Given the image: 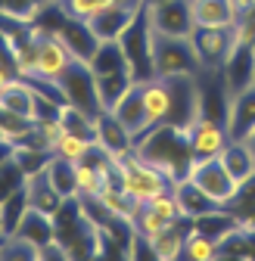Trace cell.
Here are the masks:
<instances>
[{"mask_svg": "<svg viewBox=\"0 0 255 261\" xmlns=\"http://www.w3.org/2000/svg\"><path fill=\"white\" fill-rule=\"evenodd\" d=\"M134 152L146 159L149 165H156L162 174H168L174 184L184 180L193 165V152H190L187 127L184 124H156L149 127L143 137H137Z\"/></svg>", "mask_w": 255, "mask_h": 261, "instance_id": "obj_1", "label": "cell"}, {"mask_svg": "<svg viewBox=\"0 0 255 261\" xmlns=\"http://www.w3.org/2000/svg\"><path fill=\"white\" fill-rule=\"evenodd\" d=\"M152 72L156 78H177V75H202V62L196 56V47L190 38H171L159 35L152 28Z\"/></svg>", "mask_w": 255, "mask_h": 261, "instance_id": "obj_2", "label": "cell"}, {"mask_svg": "<svg viewBox=\"0 0 255 261\" xmlns=\"http://www.w3.org/2000/svg\"><path fill=\"white\" fill-rule=\"evenodd\" d=\"M115 171H118V187L128 196H134L137 202H146L152 196L168 193L174 187V180L168 174H162L156 165H149L146 159H140L134 149L115 159Z\"/></svg>", "mask_w": 255, "mask_h": 261, "instance_id": "obj_3", "label": "cell"}, {"mask_svg": "<svg viewBox=\"0 0 255 261\" xmlns=\"http://www.w3.org/2000/svg\"><path fill=\"white\" fill-rule=\"evenodd\" d=\"M121 50H124V59L128 65H131V75L134 81H149L156 78L152 72V25H149V16H146V7L134 16V22L128 25L121 31V38H118Z\"/></svg>", "mask_w": 255, "mask_h": 261, "instance_id": "obj_4", "label": "cell"}, {"mask_svg": "<svg viewBox=\"0 0 255 261\" xmlns=\"http://www.w3.org/2000/svg\"><path fill=\"white\" fill-rule=\"evenodd\" d=\"M190 180H193L209 199H215L218 205H231L234 196L240 190V184L231 177V171L224 168V162L221 155H212V159H196L193 165H190Z\"/></svg>", "mask_w": 255, "mask_h": 261, "instance_id": "obj_5", "label": "cell"}, {"mask_svg": "<svg viewBox=\"0 0 255 261\" xmlns=\"http://www.w3.org/2000/svg\"><path fill=\"white\" fill-rule=\"evenodd\" d=\"M190 41L202 62V75H218L234 53V28H193Z\"/></svg>", "mask_w": 255, "mask_h": 261, "instance_id": "obj_6", "label": "cell"}, {"mask_svg": "<svg viewBox=\"0 0 255 261\" xmlns=\"http://www.w3.org/2000/svg\"><path fill=\"white\" fill-rule=\"evenodd\" d=\"M149 25L159 35L171 38H190L193 35V10L190 0H146Z\"/></svg>", "mask_w": 255, "mask_h": 261, "instance_id": "obj_7", "label": "cell"}, {"mask_svg": "<svg viewBox=\"0 0 255 261\" xmlns=\"http://www.w3.org/2000/svg\"><path fill=\"white\" fill-rule=\"evenodd\" d=\"M62 100L72 103V106H81L87 112H100V100H97V78H93L90 65L75 59L66 72H62V78L56 81Z\"/></svg>", "mask_w": 255, "mask_h": 261, "instance_id": "obj_8", "label": "cell"}, {"mask_svg": "<svg viewBox=\"0 0 255 261\" xmlns=\"http://www.w3.org/2000/svg\"><path fill=\"white\" fill-rule=\"evenodd\" d=\"M187 127V140H190V152H193V162L196 159H212V155H221V149H224L231 143L227 137V127L224 121H218L212 115H196Z\"/></svg>", "mask_w": 255, "mask_h": 261, "instance_id": "obj_9", "label": "cell"}, {"mask_svg": "<svg viewBox=\"0 0 255 261\" xmlns=\"http://www.w3.org/2000/svg\"><path fill=\"white\" fill-rule=\"evenodd\" d=\"M224 127H227L231 140H246L255 130V87H246V90L227 96Z\"/></svg>", "mask_w": 255, "mask_h": 261, "instance_id": "obj_10", "label": "cell"}, {"mask_svg": "<svg viewBox=\"0 0 255 261\" xmlns=\"http://www.w3.org/2000/svg\"><path fill=\"white\" fill-rule=\"evenodd\" d=\"M115 118L131 130V137L137 143V137H143L149 130V115H146V103H143V90H140V81H134L131 87H128L121 93V100L112 106Z\"/></svg>", "mask_w": 255, "mask_h": 261, "instance_id": "obj_11", "label": "cell"}, {"mask_svg": "<svg viewBox=\"0 0 255 261\" xmlns=\"http://www.w3.org/2000/svg\"><path fill=\"white\" fill-rule=\"evenodd\" d=\"M93 121H97V143L109 152V155H124V152H131L134 149V137H131V130H128L112 109H100V112H93Z\"/></svg>", "mask_w": 255, "mask_h": 261, "instance_id": "obj_12", "label": "cell"}, {"mask_svg": "<svg viewBox=\"0 0 255 261\" xmlns=\"http://www.w3.org/2000/svg\"><path fill=\"white\" fill-rule=\"evenodd\" d=\"M252 69H255V56H252V47H237L234 44V53L227 56L224 69L218 72L221 84H224L227 96L231 93H240L246 87H252Z\"/></svg>", "mask_w": 255, "mask_h": 261, "instance_id": "obj_13", "label": "cell"}, {"mask_svg": "<svg viewBox=\"0 0 255 261\" xmlns=\"http://www.w3.org/2000/svg\"><path fill=\"white\" fill-rule=\"evenodd\" d=\"M193 10V28H234L237 7L234 0H190Z\"/></svg>", "mask_w": 255, "mask_h": 261, "instance_id": "obj_14", "label": "cell"}, {"mask_svg": "<svg viewBox=\"0 0 255 261\" xmlns=\"http://www.w3.org/2000/svg\"><path fill=\"white\" fill-rule=\"evenodd\" d=\"M140 10H143V7H140ZM140 10H131V7H106V10L93 13V16L84 19V22H87V28H90L100 41H118L121 31L134 22V16H137Z\"/></svg>", "mask_w": 255, "mask_h": 261, "instance_id": "obj_15", "label": "cell"}, {"mask_svg": "<svg viewBox=\"0 0 255 261\" xmlns=\"http://www.w3.org/2000/svg\"><path fill=\"white\" fill-rule=\"evenodd\" d=\"M190 233H193V221H190V218H181V221L168 224L162 233H156V237L149 240L152 258H156V261H177Z\"/></svg>", "mask_w": 255, "mask_h": 261, "instance_id": "obj_16", "label": "cell"}, {"mask_svg": "<svg viewBox=\"0 0 255 261\" xmlns=\"http://www.w3.org/2000/svg\"><path fill=\"white\" fill-rule=\"evenodd\" d=\"M140 90H143V103H146L149 127H156V124H168V118H171V84H168V78H149V81H140Z\"/></svg>", "mask_w": 255, "mask_h": 261, "instance_id": "obj_17", "label": "cell"}, {"mask_svg": "<svg viewBox=\"0 0 255 261\" xmlns=\"http://www.w3.org/2000/svg\"><path fill=\"white\" fill-rule=\"evenodd\" d=\"M171 193H174V199H177V205H181V215L190 218V221H196V218H202V215H209V212H215V208H224V205H218L215 199H209V196H206L193 180H190V177L177 180V184L171 187Z\"/></svg>", "mask_w": 255, "mask_h": 261, "instance_id": "obj_18", "label": "cell"}, {"mask_svg": "<svg viewBox=\"0 0 255 261\" xmlns=\"http://www.w3.org/2000/svg\"><path fill=\"white\" fill-rule=\"evenodd\" d=\"M16 237H22V240H28L35 249H41L50 240H56V221H53V215L28 205V212L22 215V221L16 227Z\"/></svg>", "mask_w": 255, "mask_h": 261, "instance_id": "obj_19", "label": "cell"}, {"mask_svg": "<svg viewBox=\"0 0 255 261\" xmlns=\"http://www.w3.org/2000/svg\"><path fill=\"white\" fill-rule=\"evenodd\" d=\"M35 100H38V87L25 78H13L0 90V109H10L25 118H35Z\"/></svg>", "mask_w": 255, "mask_h": 261, "instance_id": "obj_20", "label": "cell"}, {"mask_svg": "<svg viewBox=\"0 0 255 261\" xmlns=\"http://www.w3.org/2000/svg\"><path fill=\"white\" fill-rule=\"evenodd\" d=\"M221 162H224V168L231 171V177L237 184L249 180L255 174V152L249 149L246 140H231L224 149H221Z\"/></svg>", "mask_w": 255, "mask_h": 261, "instance_id": "obj_21", "label": "cell"}, {"mask_svg": "<svg viewBox=\"0 0 255 261\" xmlns=\"http://www.w3.org/2000/svg\"><path fill=\"white\" fill-rule=\"evenodd\" d=\"M44 174H47L50 187L62 196V199H75V196H78V162L53 155Z\"/></svg>", "mask_w": 255, "mask_h": 261, "instance_id": "obj_22", "label": "cell"}, {"mask_svg": "<svg viewBox=\"0 0 255 261\" xmlns=\"http://www.w3.org/2000/svg\"><path fill=\"white\" fill-rule=\"evenodd\" d=\"M90 72L93 75H112V72H131V65L124 59V50L118 41H100L97 53L90 56Z\"/></svg>", "mask_w": 255, "mask_h": 261, "instance_id": "obj_23", "label": "cell"}, {"mask_svg": "<svg viewBox=\"0 0 255 261\" xmlns=\"http://www.w3.org/2000/svg\"><path fill=\"white\" fill-rule=\"evenodd\" d=\"M25 193H28V205H31V208H41V212H47V215H56L59 205L66 202V199H62V196L50 187V180H47L44 171L25 180Z\"/></svg>", "mask_w": 255, "mask_h": 261, "instance_id": "obj_24", "label": "cell"}, {"mask_svg": "<svg viewBox=\"0 0 255 261\" xmlns=\"http://www.w3.org/2000/svg\"><path fill=\"white\" fill-rule=\"evenodd\" d=\"M59 124L62 130H72V134L84 137V140H97V121H93V112L81 109V106H72V103H62L59 109Z\"/></svg>", "mask_w": 255, "mask_h": 261, "instance_id": "obj_25", "label": "cell"}, {"mask_svg": "<svg viewBox=\"0 0 255 261\" xmlns=\"http://www.w3.org/2000/svg\"><path fill=\"white\" fill-rule=\"evenodd\" d=\"M97 78V100H100V109H112L121 93L134 84V75L131 72H112V75H93Z\"/></svg>", "mask_w": 255, "mask_h": 261, "instance_id": "obj_26", "label": "cell"}, {"mask_svg": "<svg viewBox=\"0 0 255 261\" xmlns=\"http://www.w3.org/2000/svg\"><path fill=\"white\" fill-rule=\"evenodd\" d=\"M25 212H28V193L22 187V190L10 193L7 199L0 202V233H4V237L16 233V227H19V221H22Z\"/></svg>", "mask_w": 255, "mask_h": 261, "instance_id": "obj_27", "label": "cell"}, {"mask_svg": "<svg viewBox=\"0 0 255 261\" xmlns=\"http://www.w3.org/2000/svg\"><path fill=\"white\" fill-rule=\"evenodd\" d=\"M13 159H16V165L22 168V174H25V177H35V174L47 171V165H50L53 152H50V149H38V146L16 143V149H13Z\"/></svg>", "mask_w": 255, "mask_h": 261, "instance_id": "obj_28", "label": "cell"}, {"mask_svg": "<svg viewBox=\"0 0 255 261\" xmlns=\"http://www.w3.org/2000/svg\"><path fill=\"white\" fill-rule=\"evenodd\" d=\"M181 258H187V261H215V258H221V249H218L215 240L196 233V227H193V233H190L187 243H184Z\"/></svg>", "mask_w": 255, "mask_h": 261, "instance_id": "obj_29", "label": "cell"}, {"mask_svg": "<svg viewBox=\"0 0 255 261\" xmlns=\"http://www.w3.org/2000/svg\"><path fill=\"white\" fill-rule=\"evenodd\" d=\"M87 146H90V140L72 134V130H62V134L56 137V143L50 146V152L59 155V159H69V162H81L87 155Z\"/></svg>", "mask_w": 255, "mask_h": 261, "instance_id": "obj_30", "label": "cell"}, {"mask_svg": "<svg viewBox=\"0 0 255 261\" xmlns=\"http://www.w3.org/2000/svg\"><path fill=\"white\" fill-rule=\"evenodd\" d=\"M53 0H4L0 13L4 16H13V19H22V22H35L41 10H47Z\"/></svg>", "mask_w": 255, "mask_h": 261, "instance_id": "obj_31", "label": "cell"}, {"mask_svg": "<svg viewBox=\"0 0 255 261\" xmlns=\"http://www.w3.org/2000/svg\"><path fill=\"white\" fill-rule=\"evenodd\" d=\"M31 127H35V118H25V115H16L10 109H0V134H4L7 140L19 143Z\"/></svg>", "mask_w": 255, "mask_h": 261, "instance_id": "obj_32", "label": "cell"}, {"mask_svg": "<svg viewBox=\"0 0 255 261\" xmlns=\"http://www.w3.org/2000/svg\"><path fill=\"white\" fill-rule=\"evenodd\" d=\"M25 174H22V168L16 165V159H7L4 165H0V202L7 199L10 193H16V190H22L25 187Z\"/></svg>", "mask_w": 255, "mask_h": 261, "instance_id": "obj_33", "label": "cell"}, {"mask_svg": "<svg viewBox=\"0 0 255 261\" xmlns=\"http://www.w3.org/2000/svg\"><path fill=\"white\" fill-rule=\"evenodd\" d=\"M13 149H16V143H13V140L0 137V165H4L7 159H13Z\"/></svg>", "mask_w": 255, "mask_h": 261, "instance_id": "obj_34", "label": "cell"}, {"mask_svg": "<svg viewBox=\"0 0 255 261\" xmlns=\"http://www.w3.org/2000/svg\"><path fill=\"white\" fill-rule=\"evenodd\" d=\"M13 78H19V75H16V72L10 69V65H4V62H0V90H4V87H7V84L13 81Z\"/></svg>", "mask_w": 255, "mask_h": 261, "instance_id": "obj_35", "label": "cell"}, {"mask_svg": "<svg viewBox=\"0 0 255 261\" xmlns=\"http://www.w3.org/2000/svg\"><path fill=\"white\" fill-rule=\"evenodd\" d=\"M234 7H237V16H246L255 7V0H234Z\"/></svg>", "mask_w": 255, "mask_h": 261, "instance_id": "obj_36", "label": "cell"}, {"mask_svg": "<svg viewBox=\"0 0 255 261\" xmlns=\"http://www.w3.org/2000/svg\"><path fill=\"white\" fill-rule=\"evenodd\" d=\"M246 143H249V149H252V152H255V130H252V134H249V137H246Z\"/></svg>", "mask_w": 255, "mask_h": 261, "instance_id": "obj_37", "label": "cell"}, {"mask_svg": "<svg viewBox=\"0 0 255 261\" xmlns=\"http://www.w3.org/2000/svg\"><path fill=\"white\" fill-rule=\"evenodd\" d=\"M252 87H255V69H252Z\"/></svg>", "mask_w": 255, "mask_h": 261, "instance_id": "obj_38", "label": "cell"}, {"mask_svg": "<svg viewBox=\"0 0 255 261\" xmlns=\"http://www.w3.org/2000/svg\"><path fill=\"white\" fill-rule=\"evenodd\" d=\"M252 56H255V41H252Z\"/></svg>", "mask_w": 255, "mask_h": 261, "instance_id": "obj_39", "label": "cell"}, {"mask_svg": "<svg viewBox=\"0 0 255 261\" xmlns=\"http://www.w3.org/2000/svg\"><path fill=\"white\" fill-rule=\"evenodd\" d=\"M0 7H4V0H0Z\"/></svg>", "mask_w": 255, "mask_h": 261, "instance_id": "obj_40", "label": "cell"}, {"mask_svg": "<svg viewBox=\"0 0 255 261\" xmlns=\"http://www.w3.org/2000/svg\"><path fill=\"white\" fill-rule=\"evenodd\" d=\"M0 240H4V233H0Z\"/></svg>", "mask_w": 255, "mask_h": 261, "instance_id": "obj_41", "label": "cell"}, {"mask_svg": "<svg viewBox=\"0 0 255 261\" xmlns=\"http://www.w3.org/2000/svg\"><path fill=\"white\" fill-rule=\"evenodd\" d=\"M0 137H4V134H0Z\"/></svg>", "mask_w": 255, "mask_h": 261, "instance_id": "obj_42", "label": "cell"}]
</instances>
